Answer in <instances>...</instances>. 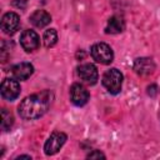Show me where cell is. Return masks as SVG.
<instances>
[{
	"mask_svg": "<svg viewBox=\"0 0 160 160\" xmlns=\"http://www.w3.org/2000/svg\"><path fill=\"white\" fill-rule=\"evenodd\" d=\"M89 98H90L89 91L81 84H74L70 88V99L74 105L82 106L89 101Z\"/></svg>",
	"mask_w": 160,
	"mask_h": 160,
	"instance_id": "ba28073f",
	"label": "cell"
},
{
	"mask_svg": "<svg viewBox=\"0 0 160 160\" xmlns=\"http://www.w3.org/2000/svg\"><path fill=\"white\" fill-rule=\"evenodd\" d=\"M88 158L89 159H94V158H98V159H100V158H105V155L102 154V152H100L99 150H95V151H92V152H90L89 155H88Z\"/></svg>",
	"mask_w": 160,
	"mask_h": 160,
	"instance_id": "2e32d148",
	"label": "cell"
},
{
	"mask_svg": "<svg viewBox=\"0 0 160 160\" xmlns=\"http://www.w3.org/2000/svg\"><path fill=\"white\" fill-rule=\"evenodd\" d=\"M19 25H20V18L16 12L12 11L6 12L1 19V30L8 35L14 34L19 29Z\"/></svg>",
	"mask_w": 160,
	"mask_h": 160,
	"instance_id": "9c48e42d",
	"label": "cell"
},
{
	"mask_svg": "<svg viewBox=\"0 0 160 160\" xmlns=\"http://www.w3.org/2000/svg\"><path fill=\"white\" fill-rule=\"evenodd\" d=\"M66 141V135L61 131H54L49 139L46 140L45 145H44V151L46 155H54L56 154L61 148L62 145L65 144Z\"/></svg>",
	"mask_w": 160,
	"mask_h": 160,
	"instance_id": "277c9868",
	"label": "cell"
},
{
	"mask_svg": "<svg viewBox=\"0 0 160 160\" xmlns=\"http://www.w3.org/2000/svg\"><path fill=\"white\" fill-rule=\"evenodd\" d=\"M14 124V118L11 115V112L8 109H2L1 110V129L4 131L10 130V128Z\"/></svg>",
	"mask_w": 160,
	"mask_h": 160,
	"instance_id": "9a60e30c",
	"label": "cell"
},
{
	"mask_svg": "<svg viewBox=\"0 0 160 160\" xmlns=\"http://www.w3.org/2000/svg\"><path fill=\"white\" fill-rule=\"evenodd\" d=\"M34 72V66L30 62H20L10 69V74L16 80H26Z\"/></svg>",
	"mask_w": 160,
	"mask_h": 160,
	"instance_id": "30bf717a",
	"label": "cell"
},
{
	"mask_svg": "<svg viewBox=\"0 0 160 160\" xmlns=\"http://www.w3.org/2000/svg\"><path fill=\"white\" fill-rule=\"evenodd\" d=\"M20 44L28 52H32L40 46V38L34 30H25L20 36Z\"/></svg>",
	"mask_w": 160,
	"mask_h": 160,
	"instance_id": "5b68a950",
	"label": "cell"
},
{
	"mask_svg": "<svg viewBox=\"0 0 160 160\" xmlns=\"http://www.w3.org/2000/svg\"><path fill=\"white\" fill-rule=\"evenodd\" d=\"M148 94L150 95V96H155L156 94H158V86L156 85H150V86H148Z\"/></svg>",
	"mask_w": 160,
	"mask_h": 160,
	"instance_id": "e0dca14e",
	"label": "cell"
},
{
	"mask_svg": "<svg viewBox=\"0 0 160 160\" xmlns=\"http://www.w3.org/2000/svg\"><path fill=\"white\" fill-rule=\"evenodd\" d=\"M124 29H125L124 19L119 15H114L109 19L106 28H105V32L106 34H119V32L124 31Z\"/></svg>",
	"mask_w": 160,
	"mask_h": 160,
	"instance_id": "4fadbf2b",
	"label": "cell"
},
{
	"mask_svg": "<svg viewBox=\"0 0 160 160\" xmlns=\"http://www.w3.org/2000/svg\"><path fill=\"white\" fill-rule=\"evenodd\" d=\"M16 159H31V158L28 156V155H21V156H19V158H16Z\"/></svg>",
	"mask_w": 160,
	"mask_h": 160,
	"instance_id": "d6986e66",
	"label": "cell"
},
{
	"mask_svg": "<svg viewBox=\"0 0 160 160\" xmlns=\"http://www.w3.org/2000/svg\"><path fill=\"white\" fill-rule=\"evenodd\" d=\"M78 75L81 81H84L88 85H94L98 81V69L92 64H81L78 68Z\"/></svg>",
	"mask_w": 160,
	"mask_h": 160,
	"instance_id": "52a82bcc",
	"label": "cell"
},
{
	"mask_svg": "<svg viewBox=\"0 0 160 160\" xmlns=\"http://www.w3.org/2000/svg\"><path fill=\"white\" fill-rule=\"evenodd\" d=\"M102 85L110 94L112 95L119 94L122 85V74L115 68L106 70L105 74L102 75Z\"/></svg>",
	"mask_w": 160,
	"mask_h": 160,
	"instance_id": "7a4b0ae2",
	"label": "cell"
},
{
	"mask_svg": "<svg viewBox=\"0 0 160 160\" xmlns=\"http://www.w3.org/2000/svg\"><path fill=\"white\" fill-rule=\"evenodd\" d=\"M12 4H14L16 8H25L26 0H12Z\"/></svg>",
	"mask_w": 160,
	"mask_h": 160,
	"instance_id": "ac0fdd59",
	"label": "cell"
},
{
	"mask_svg": "<svg viewBox=\"0 0 160 160\" xmlns=\"http://www.w3.org/2000/svg\"><path fill=\"white\" fill-rule=\"evenodd\" d=\"M50 21H51V16L45 10H35L30 15V22L36 28H44L48 24H50Z\"/></svg>",
	"mask_w": 160,
	"mask_h": 160,
	"instance_id": "7c38bea8",
	"label": "cell"
},
{
	"mask_svg": "<svg viewBox=\"0 0 160 160\" xmlns=\"http://www.w3.org/2000/svg\"><path fill=\"white\" fill-rule=\"evenodd\" d=\"M90 54H91V58L96 62L102 64V65L110 64L114 59V52H112L111 48L105 42H98V44L92 45Z\"/></svg>",
	"mask_w": 160,
	"mask_h": 160,
	"instance_id": "3957f363",
	"label": "cell"
},
{
	"mask_svg": "<svg viewBox=\"0 0 160 160\" xmlns=\"http://www.w3.org/2000/svg\"><path fill=\"white\" fill-rule=\"evenodd\" d=\"M54 100V94L50 90H42L40 92L26 96L18 106V112L22 119L32 120L42 116L50 108Z\"/></svg>",
	"mask_w": 160,
	"mask_h": 160,
	"instance_id": "6da1fadb",
	"label": "cell"
},
{
	"mask_svg": "<svg viewBox=\"0 0 160 160\" xmlns=\"http://www.w3.org/2000/svg\"><path fill=\"white\" fill-rule=\"evenodd\" d=\"M42 40H44V45L46 48L54 46L56 44V41H58V32H56V30L55 29H48L44 32Z\"/></svg>",
	"mask_w": 160,
	"mask_h": 160,
	"instance_id": "5bb4252c",
	"label": "cell"
},
{
	"mask_svg": "<svg viewBox=\"0 0 160 160\" xmlns=\"http://www.w3.org/2000/svg\"><path fill=\"white\" fill-rule=\"evenodd\" d=\"M1 96L9 101L15 100L20 94V84L16 79H5L1 82Z\"/></svg>",
	"mask_w": 160,
	"mask_h": 160,
	"instance_id": "8992f818",
	"label": "cell"
},
{
	"mask_svg": "<svg viewBox=\"0 0 160 160\" xmlns=\"http://www.w3.org/2000/svg\"><path fill=\"white\" fill-rule=\"evenodd\" d=\"M134 70L141 76L150 75L155 70V64L150 58H139L134 61Z\"/></svg>",
	"mask_w": 160,
	"mask_h": 160,
	"instance_id": "8fae6325",
	"label": "cell"
}]
</instances>
